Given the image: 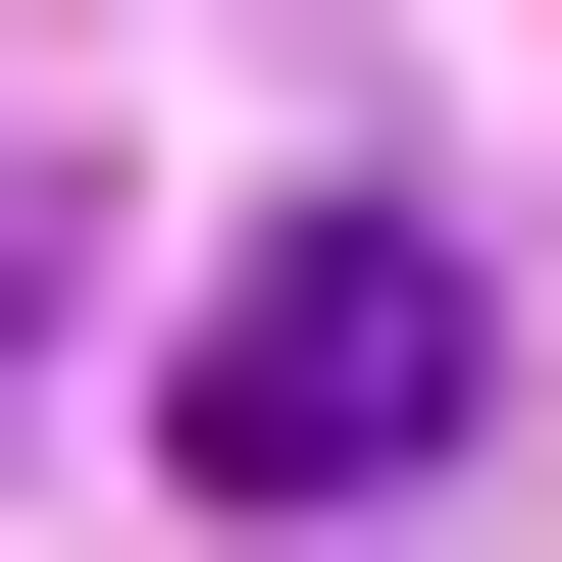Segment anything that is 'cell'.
Segmentation results:
<instances>
[{"mask_svg":"<svg viewBox=\"0 0 562 562\" xmlns=\"http://www.w3.org/2000/svg\"><path fill=\"white\" fill-rule=\"evenodd\" d=\"M460 409H512V256H460V205H256L205 307H154V562H358V512H460Z\"/></svg>","mask_w":562,"mask_h":562,"instance_id":"6da1fadb","label":"cell"}]
</instances>
